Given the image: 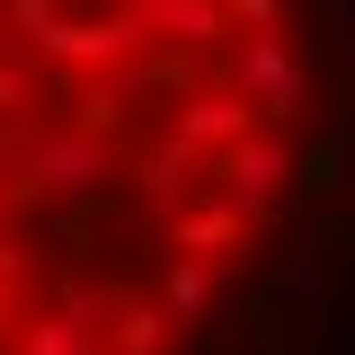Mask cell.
I'll use <instances>...</instances> for the list:
<instances>
[{
	"mask_svg": "<svg viewBox=\"0 0 355 355\" xmlns=\"http://www.w3.org/2000/svg\"><path fill=\"white\" fill-rule=\"evenodd\" d=\"M311 160V0H0V355H196Z\"/></svg>",
	"mask_w": 355,
	"mask_h": 355,
	"instance_id": "1",
	"label": "cell"
}]
</instances>
